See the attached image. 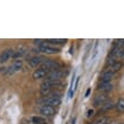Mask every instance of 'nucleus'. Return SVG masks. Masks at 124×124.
<instances>
[{
	"label": "nucleus",
	"mask_w": 124,
	"mask_h": 124,
	"mask_svg": "<svg viewBox=\"0 0 124 124\" xmlns=\"http://www.w3.org/2000/svg\"><path fill=\"white\" fill-rule=\"evenodd\" d=\"M39 103L42 104L43 106L54 107V106H59L60 103H61V99H60V96H46L43 99H41Z\"/></svg>",
	"instance_id": "f257e3e1"
},
{
	"label": "nucleus",
	"mask_w": 124,
	"mask_h": 124,
	"mask_svg": "<svg viewBox=\"0 0 124 124\" xmlns=\"http://www.w3.org/2000/svg\"><path fill=\"white\" fill-rule=\"evenodd\" d=\"M41 69H43V70H45L47 72H52L55 71V70H60V64L55 61H52V60H46L42 64Z\"/></svg>",
	"instance_id": "f03ea898"
},
{
	"label": "nucleus",
	"mask_w": 124,
	"mask_h": 124,
	"mask_svg": "<svg viewBox=\"0 0 124 124\" xmlns=\"http://www.w3.org/2000/svg\"><path fill=\"white\" fill-rule=\"evenodd\" d=\"M22 68H23V62H22V60H15L9 68H6V75H11L14 72L19 71Z\"/></svg>",
	"instance_id": "7ed1b4c3"
},
{
	"label": "nucleus",
	"mask_w": 124,
	"mask_h": 124,
	"mask_svg": "<svg viewBox=\"0 0 124 124\" xmlns=\"http://www.w3.org/2000/svg\"><path fill=\"white\" fill-rule=\"evenodd\" d=\"M68 72L67 71H62V70H55V71L49 72L47 76H46V79H50V80H61L63 77L67 76Z\"/></svg>",
	"instance_id": "20e7f679"
},
{
	"label": "nucleus",
	"mask_w": 124,
	"mask_h": 124,
	"mask_svg": "<svg viewBox=\"0 0 124 124\" xmlns=\"http://www.w3.org/2000/svg\"><path fill=\"white\" fill-rule=\"evenodd\" d=\"M39 49L41 52L45 53V54H54V53H58L60 51L58 47H53V46L49 45L47 43H43L39 46Z\"/></svg>",
	"instance_id": "39448f33"
},
{
	"label": "nucleus",
	"mask_w": 124,
	"mask_h": 124,
	"mask_svg": "<svg viewBox=\"0 0 124 124\" xmlns=\"http://www.w3.org/2000/svg\"><path fill=\"white\" fill-rule=\"evenodd\" d=\"M61 85V80H50V79H45L42 82V88L44 89H53V87Z\"/></svg>",
	"instance_id": "423d86ee"
},
{
	"label": "nucleus",
	"mask_w": 124,
	"mask_h": 124,
	"mask_svg": "<svg viewBox=\"0 0 124 124\" xmlns=\"http://www.w3.org/2000/svg\"><path fill=\"white\" fill-rule=\"evenodd\" d=\"M30 62V65L33 67V68H36V67H39V65H42L44 62H45V59L43 58V56H39V55H36V56H33L28 60Z\"/></svg>",
	"instance_id": "0eeeda50"
},
{
	"label": "nucleus",
	"mask_w": 124,
	"mask_h": 124,
	"mask_svg": "<svg viewBox=\"0 0 124 124\" xmlns=\"http://www.w3.org/2000/svg\"><path fill=\"white\" fill-rule=\"evenodd\" d=\"M108 101V96L106 94H99L97 95L94 99V105L95 106H101L104 105L106 101Z\"/></svg>",
	"instance_id": "6e6552de"
},
{
	"label": "nucleus",
	"mask_w": 124,
	"mask_h": 124,
	"mask_svg": "<svg viewBox=\"0 0 124 124\" xmlns=\"http://www.w3.org/2000/svg\"><path fill=\"white\" fill-rule=\"evenodd\" d=\"M112 89H113V85H112V82H101L97 87V90L98 92H101V93H108L111 92Z\"/></svg>",
	"instance_id": "1a4fd4ad"
},
{
	"label": "nucleus",
	"mask_w": 124,
	"mask_h": 124,
	"mask_svg": "<svg viewBox=\"0 0 124 124\" xmlns=\"http://www.w3.org/2000/svg\"><path fill=\"white\" fill-rule=\"evenodd\" d=\"M114 75L115 73L113 71H111V70H108V69L107 70H105L101 76V82H109Z\"/></svg>",
	"instance_id": "9d476101"
},
{
	"label": "nucleus",
	"mask_w": 124,
	"mask_h": 124,
	"mask_svg": "<svg viewBox=\"0 0 124 124\" xmlns=\"http://www.w3.org/2000/svg\"><path fill=\"white\" fill-rule=\"evenodd\" d=\"M14 50L11 49H8V50H5L2 53H1V55H0V62H6L7 60H9L10 58H13L14 56Z\"/></svg>",
	"instance_id": "9b49d317"
},
{
	"label": "nucleus",
	"mask_w": 124,
	"mask_h": 124,
	"mask_svg": "<svg viewBox=\"0 0 124 124\" xmlns=\"http://www.w3.org/2000/svg\"><path fill=\"white\" fill-rule=\"evenodd\" d=\"M39 112H41V114L45 115V116H53V115L55 114L54 108L51 107V106H42V107L39 108Z\"/></svg>",
	"instance_id": "f8f14e48"
},
{
	"label": "nucleus",
	"mask_w": 124,
	"mask_h": 124,
	"mask_svg": "<svg viewBox=\"0 0 124 124\" xmlns=\"http://www.w3.org/2000/svg\"><path fill=\"white\" fill-rule=\"evenodd\" d=\"M47 73H49V72L45 71V70H43V69H36L35 71H34V73H33V78H35V79L44 78V77L47 76Z\"/></svg>",
	"instance_id": "ddd939ff"
},
{
	"label": "nucleus",
	"mask_w": 124,
	"mask_h": 124,
	"mask_svg": "<svg viewBox=\"0 0 124 124\" xmlns=\"http://www.w3.org/2000/svg\"><path fill=\"white\" fill-rule=\"evenodd\" d=\"M114 107H115L114 101H107L104 105H101V112H107V111H111L112 108H114Z\"/></svg>",
	"instance_id": "4468645a"
},
{
	"label": "nucleus",
	"mask_w": 124,
	"mask_h": 124,
	"mask_svg": "<svg viewBox=\"0 0 124 124\" xmlns=\"http://www.w3.org/2000/svg\"><path fill=\"white\" fill-rule=\"evenodd\" d=\"M122 67H123V62H122V61H116V62H114L111 67H109V69H108V70H111V71H113L115 73V72L120 71V70L122 69Z\"/></svg>",
	"instance_id": "2eb2a0df"
},
{
	"label": "nucleus",
	"mask_w": 124,
	"mask_h": 124,
	"mask_svg": "<svg viewBox=\"0 0 124 124\" xmlns=\"http://www.w3.org/2000/svg\"><path fill=\"white\" fill-rule=\"evenodd\" d=\"M31 120L33 124H46V120L42 116H33Z\"/></svg>",
	"instance_id": "dca6fc26"
},
{
	"label": "nucleus",
	"mask_w": 124,
	"mask_h": 124,
	"mask_svg": "<svg viewBox=\"0 0 124 124\" xmlns=\"http://www.w3.org/2000/svg\"><path fill=\"white\" fill-rule=\"evenodd\" d=\"M46 42L51 43V44H64L67 42V39H50Z\"/></svg>",
	"instance_id": "f3484780"
},
{
	"label": "nucleus",
	"mask_w": 124,
	"mask_h": 124,
	"mask_svg": "<svg viewBox=\"0 0 124 124\" xmlns=\"http://www.w3.org/2000/svg\"><path fill=\"white\" fill-rule=\"evenodd\" d=\"M93 124H109V120L106 116H101V117L97 118Z\"/></svg>",
	"instance_id": "a211bd4d"
},
{
	"label": "nucleus",
	"mask_w": 124,
	"mask_h": 124,
	"mask_svg": "<svg viewBox=\"0 0 124 124\" xmlns=\"http://www.w3.org/2000/svg\"><path fill=\"white\" fill-rule=\"evenodd\" d=\"M25 53H26V50L23 49V47H20V49L17 50L16 52H14V56H13V58H15V59H18V58H20V56H23Z\"/></svg>",
	"instance_id": "6ab92c4d"
},
{
	"label": "nucleus",
	"mask_w": 124,
	"mask_h": 124,
	"mask_svg": "<svg viewBox=\"0 0 124 124\" xmlns=\"http://www.w3.org/2000/svg\"><path fill=\"white\" fill-rule=\"evenodd\" d=\"M115 107H116V109H117L118 112H124V99L123 98L118 99L117 104L115 105Z\"/></svg>",
	"instance_id": "aec40b11"
},
{
	"label": "nucleus",
	"mask_w": 124,
	"mask_h": 124,
	"mask_svg": "<svg viewBox=\"0 0 124 124\" xmlns=\"http://www.w3.org/2000/svg\"><path fill=\"white\" fill-rule=\"evenodd\" d=\"M93 115H94V111H93V109H89V111L87 112V116L90 117V116H93Z\"/></svg>",
	"instance_id": "412c9836"
},
{
	"label": "nucleus",
	"mask_w": 124,
	"mask_h": 124,
	"mask_svg": "<svg viewBox=\"0 0 124 124\" xmlns=\"http://www.w3.org/2000/svg\"><path fill=\"white\" fill-rule=\"evenodd\" d=\"M90 94V89H87V92H86V95H85V97H88V95Z\"/></svg>",
	"instance_id": "4be33fe9"
},
{
	"label": "nucleus",
	"mask_w": 124,
	"mask_h": 124,
	"mask_svg": "<svg viewBox=\"0 0 124 124\" xmlns=\"http://www.w3.org/2000/svg\"><path fill=\"white\" fill-rule=\"evenodd\" d=\"M122 60H123V64H124V54H123V56H122Z\"/></svg>",
	"instance_id": "5701e85b"
},
{
	"label": "nucleus",
	"mask_w": 124,
	"mask_h": 124,
	"mask_svg": "<svg viewBox=\"0 0 124 124\" xmlns=\"http://www.w3.org/2000/svg\"><path fill=\"white\" fill-rule=\"evenodd\" d=\"M112 124H124V123H112Z\"/></svg>",
	"instance_id": "b1692460"
}]
</instances>
